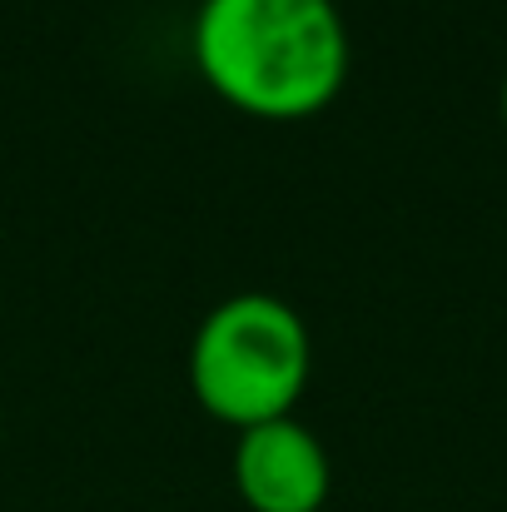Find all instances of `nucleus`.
Instances as JSON below:
<instances>
[{"instance_id":"f03ea898","label":"nucleus","mask_w":507,"mask_h":512,"mask_svg":"<svg viewBox=\"0 0 507 512\" xmlns=\"http://www.w3.org/2000/svg\"><path fill=\"white\" fill-rule=\"evenodd\" d=\"M189 383L199 403L224 423L284 418L309 383V329L264 289L229 294L214 304L189 348Z\"/></svg>"},{"instance_id":"f257e3e1","label":"nucleus","mask_w":507,"mask_h":512,"mask_svg":"<svg viewBox=\"0 0 507 512\" xmlns=\"http://www.w3.org/2000/svg\"><path fill=\"white\" fill-rule=\"evenodd\" d=\"M194 60L239 110L309 115L343 85L348 30L334 0H204Z\"/></svg>"},{"instance_id":"20e7f679","label":"nucleus","mask_w":507,"mask_h":512,"mask_svg":"<svg viewBox=\"0 0 507 512\" xmlns=\"http://www.w3.org/2000/svg\"><path fill=\"white\" fill-rule=\"evenodd\" d=\"M503 120H507V75H503Z\"/></svg>"},{"instance_id":"7ed1b4c3","label":"nucleus","mask_w":507,"mask_h":512,"mask_svg":"<svg viewBox=\"0 0 507 512\" xmlns=\"http://www.w3.org/2000/svg\"><path fill=\"white\" fill-rule=\"evenodd\" d=\"M234 483L254 512H319L329 498V453L299 418H264L239 438Z\"/></svg>"}]
</instances>
